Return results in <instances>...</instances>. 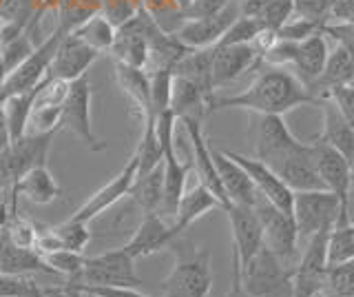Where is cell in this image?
Masks as SVG:
<instances>
[{
	"label": "cell",
	"mask_w": 354,
	"mask_h": 297,
	"mask_svg": "<svg viewBox=\"0 0 354 297\" xmlns=\"http://www.w3.org/2000/svg\"><path fill=\"white\" fill-rule=\"evenodd\" d=\"M138 156V175H144L153 171L158 164H162V145L158 138V131H155V118L147 116L144 118V131H142V140L136 149Z\"/></svg>",
	"instance_id": "836d02e7"
},
{
	"label": "cell",
	"mask_w": 354,
	"mask_h": 297,
	"mask_svg": "<svg viewBox=\"0 0 354 297\" xmlns=\"http://www.w3.org/2000/svg\"><path fill=\"white\" fill-rule=\"evenodd\" d=\"M301 105H317V100L292 71L286 67H268L250 82L246 91L235 96L213 93L208 100V111L246 109L259 116H286Z\"/></svg>",
	"instance_id": "6da1fadb"
},
{
	"label": "cell",
	"mask_w": 354,
	"mask_h": 297,
	"mask_svg": "<svg viewBox=\"0 0 354 297\" xmlns=\"http://www.w3.org/2000/svg\"><path fill=\"white\" fill-rule=\"evenodd\" d=\"M350 84H352V87H354V73H352V80H350Z\"/></svg>",
	"instance_id": "91938a15"
},
{
	"label": "cell",
	"mask_w": 354,
	"mask_h": 297,
	"mask_svg": "<svg viewBox=\"0 0 354 297\" xmlns=\"http://www.w3.org/2000/svg\"><path fill=\"white\" fill-rule=\"evenodd\" d=\"M352 73H354V53H350L346 47L335 45V49L328 51V58H326L324 69H321V75L308 91L319 105L328 96L332 87L350 84Z\"/></svg>",
	"instance_id": "cb8c5ba5"
},
{
	"label": "cell",
	"mask_w": 354,
	"mask_h": 297,
	"mask_svg": "<svg viewBox=\"0 0 354 297\" xmlns=\"http://www.w3.org/2000/svg\"><path fill=\"white\" fill-rule=\"evenodd\" d=\"M228 3L230 0H191V3L182 9V18L184 20H199V18L215 16Z\"/></svg>",
	"instance_id": "816d5d0a"
},
{
	"label": "cell",
	"mask_w": 354,
	"mask_h": 297,
	"mask_svg": "<svg viewBox=\"0 0 354 297\" xmlns=\"http://www.w3.org/2000/svg\"><path fill=\"white\" fill-rule=\"evenodd\" d=\"M324 107V131L319 136L313 138V142H321L332 149H337L348 162L354 160V127L348 123L346 118L339 114V109L335 107L332 100H321Z\"/></svg>",
	"instance_id": "603a6c76"
},
{
	"label": "cell",
	"mask_w": 354,
	"mask_h": 297,
	"mask_svg": "<svg viewBox=\"0 0 354 297\" xmlns=\"http://www.w3.org/2000/svg\"><path fill=\"white\" fill-rule=\"evenodd\" d=\"M60 129L71 131V134L93 153L106 149V142L100 140L93 131L91 84H88L86 75L69 82V91H66L64 102L60 105Z\"/></svg>",
	"instance_id": "5b68a950"
},
{
	"label": "cell",
	"mask_w": 354,
	"mask_h": 297,
	"mask_svg": "<svg viewBox=\"0 0 354 297\" xmlns=\"http://www.w3.org/2000/svg\"><path fill=\"white\" fill-rule=\"evenodd\" d=\"M64 286L77 291L80 295H95V297H149L140 293L133 286H84V284H71L66 282Z\"/></svg>",
	"instance_id": "681fc988"
},
{
	"label": "cell",
	"mask_w": 354,
	"mask_h": 297,
	"mask_svg": "<svg viewBox=\"0 0 354 297\" xmlns=\"http://www.w3.org/2000/svg\"><path fill=\"white\" fill-rule=\"evenodd\" d=\"M169 249H173L175 264L160 284L162 297H208L213 289L210 251L182 237H175Z\"/></svg>",
	"instance_id": "7a4b0ae2"
},
{
	"label": "cell",
	"mask_w": 354,
	"mask_h": 297,
	"mask_svg": "<svg viewBox=\"0 0 354 297\" xmlns=\"http://www.w3.org/2000/svg\"><path fill=\"white\" fill-rule=\"evenodd\" d=\"M350 186H354V160L350 162Z\"/></svg>",
	"instance_id": "6f0895ef"
},
{
	"label": "cell",
	"mask_w": 354,
	"mask_h": 297,
	"mask_svg": "<svg viewBox=\"0 0 354 297\" xmlns=\"http://www.w3.org/2000/svg\"><path fill=\"white\" fill-rule=\"evenodd\" d=\"M0 271L14 275H29L36 271L51 273V269L33 249H20L11 244L3 228H0Z\"/></svg>",
	"instance_id": "f1b7e54d"
},
{
	"label": "cell",
	"mask_w": 354,
	"mask_h": 297,
	"mask_svg": "<svg viewBox=\"0 0 354 297\" xmlns=\"http://www.w3.org/2000/svg\"><path fill=\"white\" fill-rule=\"evenodd\" d=\"M9 145H11L9 125H7V118H5V109L0 107V156L9 149Z\"/></svg>",
	"instance_id": "db71d44e"
},
{
	"label": "cell",
	"mask_w": 354,
	"mask_h": 297,
	"mask_svg": "<svg viewBox=\"0 0 354 297\" xmlns=\"http://www.w3.org/2000/svg\"><path fill=\"white\" fill-rule=\"evenodd\" d=\"M47 293L51 295V297H82L77 291H73V289H69V286H55V289H47Z\"/></svg>",
	"instance_id": "11a10c76"
},
{
	"label": "cell",
	"mask_w": 354,
	"mask_h": 297,
	"mask_svg": "<svg viewBox=\"0 0 354 297\" xmlns=\"http://www.w3.org/2000/svg\"><path fill=\"white\" fill-rule=\"evenodd\" d=\"M44 264L51 269V273L55 275H64L66 280H75L77 275H80L82 267H84V255L77 251H69V249H60V251H53V253H47V255H42Z\"/></svg>",
	"instance_id": "ab89813d"
},
{
	"label": "cell",
	"mask_w": 354,
	"mask_h": 297,
	"mask_svg": "<svg viewBox=\"0 0 354 297\" xmlns=\"http://www.w3.org/2000/svg\"><path fill=\"white\" fill-rule=\"evenodd\" d=\"M228 158L235 160L239 167L248 173V178L252 180L254 189L259 191L261 197H266L268 202H272L274 206H279L281 211L292 213V202H295V191H290L286 186V182L277 175L268 164H263L257 158H248L241 156V153L235 151H224Z\"/></svg>",
	"instance_id": "2e32d148"
},
{
	"label": "cell",
	"mask_w": 354,
	"mask_h": 297,
	"mask_svg": "<svg viewBox=\"0 0 354 297\" xmlns=\"http://www.w3.org/2000/svg\"><path fill=\"white\" fill-rule=\"evenodd\" d=\"M73 34L82 42H86L91 49H95L97 53H102V51H111V47H113L115 27L97 12L91 18H86L77 29H73Z\"/></svg>",
	"instance_id": "d6a6232c"
},
{
	"label": "cell",
	"mask_w": 354,
	"mask_h": 297,
	"mask_svg": "<svg viewBox=\"0 0 354 297\" xmlns=\"http://www.w3.org/2000/svg\"><path fill=\"white\" fill-rule=\"evenodd\" d=\"M317 297H354V260L330 264L324 289Z\"/></svg>",
	"instance_id": "e575fe53"
},
{
	"label": "cell",
	"mask_w": 354,
	"mask_h": 297,
	"mask_svg": "<svg viewBox=\"0 0 354 297\" xmlns=\"http://www.w3.org/2000/svg\"><path fill=\"white\" fill-rule=\"evenodd\" d=\"M38 282L29 275H14L0 271V297H25Z\"/></svg>",
	"instance_id": "c3c4849f"
},
{
	"label": "cell",
	"mask_w": 354,
	"mask_h": 297,
	"mask_svg": "<svg viewBox=\"0 0 354 297\" xmlns=\"http://www.w3.org/2000/svg\"><path fill=\"white\" fill-rule=\"evenodd\" d=\"M261 31L263 27L254 16H239L235 23L226 29V34L221 36L217 45H252Z\"/></svg>",
	"instance_id": "b9f144b4"
},
{
	"label": "cell",
	"mask_w": 354,
	"mask_h": 297,
	"mask_svg": "<svg viewBox=\"0 0 354 297\" xmlns=\"http://www.w3.org/2000/svg\"><path fill=\"white\" fill-rule=\"evenodd\" d=\"M224 211L228 213V222L232 228V258H237L239 267H243L263 246V231L259 217L254 213V208L246 204L230 202Z\"/></svg>",
	"instance_id": "9a60e30c"
},
{
	"label": "cell",
	"mask_w": 354,
	"mask_h": 297,
	"mask_svg": "<svg viewBox=\"0 0 354 297\" xmlns=\"http://www.w3.org/2000/svg\"><path fill=\"white\" fill-rule=\"evenodd\" d=\"M213 93H206L195 82L173 75V91H171V109L177 120H204L208 114V100Z\"/></svg>",
	"instance_id": "4316f807"
},
{
	"label": "cell",
	"mask_w": 354,
	"mask_h": 297,
	"mask_svg": "<svg viewBox=\"0 0 354 297\" xmlns=\"http://www.w3.org/2000/svg\"><path fill=\"white\" fill-rule=\"evenodd\" d=\"M239 284L250 297H292V269H286L283 262L263 244L239 267Z\"/></svg>",
	"instance_id": "3957f363"
},
{
	"label": "cell",
	"mask_w": 354,
	"mask_h": 297,
	"mask_svg": "<svg viewBox=\"0 0 354 297\" xmlns=\"http://www.w3.org/2000/svg\"><path fill=\"white\" fill-rule=\"evenodd\" d=\"M354 260V222L332 226L328 233V267Z\"/></svg>",
	"instance_id": "d590c367"
},
{
	"label": "cell",
	"mask_w": 354,
	"mask_h": 297,
	"mask_svg": "<svg viewBox=\"0 0 354 297\" xmlns=\"http://www.w3.org/2000/svg\"><path fill=\"white\" fill-rule=\"evenodd\" d=\"M310 156H313L315 169L319 178L324 180L326 189L337 195L339 200V217L337 224H348L350 222V162L341 156L337 149H332L321 142H313L310 145Z\"/></svg>",
	"instance_id": "52a82bcc"
},
{
	"label": "cell",
	"mask_w": 354,
	"mask_h": 297,
	"mask_svg": "<svg viewBox=\"0 0 354 297\" xmlns=\"http://www.w3.org/2000/svg\"><path fill=\"white\" fill-rule=\"evenodd\" d=\"M182 125H184L186 134H188V140H191V149H193V160H195V171H197L199 184H204L206 189L219 200L221 208H226L230 202L226 197L224 186H221L219 173H217L215 160H213V149H210L208 140L204 136V129H202V120L186 118V120H182Z\"/></svg>",
	"instance_id": "ac0fdd59"
},
{
	"label": "cell",
	"mask_w": 354,
	"mask_h": 297,
	"mask_svg": "<svg viewBox=\"0 0 354 297\" xmlns=\"http://www.w3.org/2000/svg\"><path fill=\"white\" fill-rule=\"evenodd\" d=\"M162 191H164V169H162V164H158L153 171L138 175L129 191V197L142 211V215H147V213L160 211Z\"/></svg>",
	"instance_id": "f546056e"
},
{
	"label": "cell",
	"mask_w": 354,
	"mask_h": 297,
	"mask_svg": "<svg viewBox=\"0 0 354 297\" xmlns=\"http://www.w3.org/2000/svg\"><path fill=\"white\" fill-rule=\"evenodd\" d=\"M261 56L254 45H215L210 62V82L213 89L235 82L239 75L259 67Z\"/></svg>",
	"instance_id": "4fadbf2b"
},
{
	"label": "cell",
	"mask_w": 354,
	"mask_h": 297,
	"mask_svg": "<svg viewBox=\"0 0 354 297\" xmlns=\"http://www.w3.org/2000/svg\"><path fill=\"white\" fill-rule=\"evenodd\" d=\"M213 160H215V167H217L219 180H221V186H224V191H226L228 202L246 204V206H252L254 202H257L259 191L254 189V184L248 178V173L243 171L235 160L228 158L224 151H217V149H213Z\"/></svg>",
	"instance_id": "7402d4cb"
},
{
	"label": "cell",
	"mask_w": 354,
	"mask_h": 297,
	"mask_svg": "<svg viewBox=\"0 0 354 297\" xmlns=\"http://www.w3.org/2000/svg\"><path fill=\"white\" fill-rule=\"evenodd\" d=\"M51 231L55 233V237L60 240V244L69 251H77L82 253L88 242H91V231H88V222H80V219H64V222L51 226Z\"/></svg>",
	"instance_id": "8d00e7d4"
},
{
	"label": "cell",
	"mask_w": 354,
	"mask_h": 297,
	"mask_svg": "<svg viewBox=\"0 0 354 297\" xmlns=\"http://www.w3.org/2000/svg\"><path fill=\"white\" fill-rule=\"evenodd\" d=\"M321 23H313V20H306V18H290L288 23L277 31V38L281 40H292V42H299V40H306L317 31H321Z\"/></svg>",
	"instance_id": "7dc6e473"
},
{
	"label": "cell",
	"mask_w": 354,
	"mask_h": 297,
	"mask_svg": "<svg viewBox=\"0 0 354 297\" xmlns=\"http://www.w3.org/2000/svg\"><path fill=\"white\" fill-rule=\"evenodd\" d=\"M136 178H138V156H136V151H133L131 158L127 160V164L122 167V171L115 178H111L102 189H97L80 208H75L71 217L80 219V222H91L97 215L109 211L111 206H115L122 197H127Z\"/></svg>",
	"instance_id": "8fae6325"
},
{
	"label": "cell",
	"mask_w": 354,
	"mask_h": 297,
	"mask_svg": "<svg viewBox=\"0 0 354 297\" xmlns=\"http://www.w3.org/2000/svg\"><path fill=\"white\" fill-rule=\"evenodd\" d=\"M175 3H177V7H180V9H184L188 3H191V0H175Z\"/></svg>",
	"instance_id": "680465c9"
},
{
	"label": "cell",
	"mask_w": 354,
	"mask_h": 297,
	"mask_svg": "<svg viewBox=\"0 0 354 297\" xmlns=\"http://www.w3.org/2000/svg\"><path fill=\"white\" fill-rule=\"evenodd\" d=\"M71 284L84 286H133L138 289L142 284L133 260L124 249L106 251L102 255L86 258L84 267Z\"/></svg>",
	"instance_id": "8992f818"
},
{
	"label": "cell",
	"mask_w": 354,
	"mask_h": 297,
	"mask_svg": "<svg viewBox=\"0 0 354 297\" xmlns=\"http://www.w3.org/2000/svg\"><path fill=\"white\" fill-rule=\"evenodd\" d=\"M138 5L133 0H100V14H102L115 29L124 25L133 14L138 12Z\"/></svg>",
	"instance_id": "f6af8a7d"
},
{
	"label": "cell",
	"mask_w": 354,
	"mask_h": 297,
	"mask_svg": "<svg viewBox=\"0 0 354 297\" xmlns=\"http://www.w3.org/2000/svg\"><path fill=\"white\" fill-rule=\"evenodd\" d=\"M292 217L299 240H310L321 228H332L339 217V200L330 191H299L295 193Z\"/></svg>",
	"instance_id": "9c48e42d"
},
{
	"label": "cell",
	"mask_w": 354,
	"mask_h": 297,
	"mask_svg": "<svg viewBox=\"0 0 354 297\" xmlns=\"http://www.w3.org/2000/svg\"><path fill=\"white\" fill-rule=\"evenodd\" d=\"M151 78V107L149 116H158L164 109H171V91H173V71L169 69H153L149 71Z\"/></svg>",
	"instance_id": "74e56055"
},
{
	"label": "cell",
	"mask_w": 354,
	"mask_h": 297,
	"mask_svg": "<svg viewBox=\"0 0 354 297\" xmlns=\"http://www.w3.org/2000/svg\"><path fill=\"white\" fill-rule=\"evenodd\" d=\"M292 16H295L292 0H263L259 14L254 18L259 20L266 31L277 34V31H279Z\"/></svg>",
	"instance_id": "60d3db41"
},
{
	"label": "cell",
	"mask_w": 354,
	"mask_h": 297,
	"mask_svg": "<svg viewBox=\"0 0 354 297\" xmlns=\"http://www.w3.org/2000/svg\"><path fill=\"white\" fill-rule=\"evenodd\" d=\"M279 178L286 182L290 191H324L326 184L319 178L315 169L313 156H310V145H299L295 151L283 156L279 162H274L270 167ZM328 191V189H326Z\"/></svg>",
	"instance_id": "ffe728a7"
},
{
	"label": "cell",
	"mask_w": 354,
	"mask_h": 297,
	"mask_svg": "<svg viewBox=\"0 0 354 297\" xmlns=\"http://www.w3.org/2000/svg\"><path fill=\"white\" fill-rule=\"evenodd\" d=\"M97 56L100 53L95 49H91L86 42H82L71 31V34H66L60 40L58 49H55L51 58L47 75L64 80V82H73L77 78H82V75H86L88 67L97 60Z\"/></svg>",
	"instance_id": "e0dca14e"
},
{
	"label": "cell",
	"mask_w": 354,
	"mask_h": 297,
	"mask_svg": "<svg viewBox=\"0 0 354 297\" xmlns=\"http://www.w3.org/2000/svg\"><path fill=\"white\" fill-rule=\"evenodd\" d=\"M328 40L326 36L317 31L306 40L292 42L288 40V56H286V64L292 67V73L299 78L306 89H310L317 78L321 75V69H324L326 58H328Z\"/></svg>",
	"instance_id": "5bb4252c"
},
{
	"label": "cell",
	"mask_w": 354,
	"mask_h": 297,
	"mask_svg": "<svg viewBox=\"0 0 354 297\" xmlns=\"http://www.w3.org/2000/svg\"><path fill=\"white\" fill-rule=\"evenodd\" d=\"M328 20H335V23H354V0H337Z\"/></svg>",
	"instance_id": "f5cc1de1"
},
{
	"label": "cell",
	"mask_w": 354,
	"mask_h": 297,
	"mask_svg": "<svg viewBox=\"0 0 354 297\" xmlns=\"http://www.w3.org/2000/svg\"><path fill=\"white\" fill-rule=\"evenodd\" d=\"M5 231V235L9 237L11 244H16L20 249H33L38 237V226L31 222V219L22 217L18 213H9L7 222L0 226Z\"/></svg>",
	"instance_id": "7bdbcfd3"
},
{
	"label": "cell",
	"mask_w": 354,
	"mask_h": 297,
	"mask_svg": "<svg viewBox=\"0 0 354 297\" xmlns=\"http://www.w3.org/2000/svg\"><path fill=\"white\" fill-rule=\"evenodd\" d=\"M33 98H36V89L29 91V93L11 96V98H7L3 105H0V107L5 109V118H7V125H9L11 142L20 140L29 131V118H31V109H33Z\"/></svg>",
	"instance_id": "1f68e13d"
},
{
	"label": "cell",
	"mask_w": 354,
	"mask_h": 297,
	"mask_svg": "<svg viewBox=\"0 0 354 297\" xmlns=\"http://www.w3.org/2000/svg\"><path fill=\"white\" fill-rule=\"evenodd\" d=\"M31 20L38 23L36 0H0V23L3 25H16L27 31Z\"/></svg>",
	"instance_id": "f35d334b"
},
{
	"label": "cell",
	"mask_w": 354,
	"mask_h": 297,
	"mask_svg": "<svg viewBox=\"0 0 354 297\" xmlns=\"http://www.w3.org/2000/svg\"><path fill=\"white\" fill-rule=\"evenodd\" d=\"M337 0H292V9L297 18L313 20V23H328L332 7Z\"/></svg>",
	"instance_id": "ee69618b"
},
{
	"label": "cell",
	"mask_w": 354,
	"mask_h": 297,
	"mask_svg": "<svg viewBox=\"0 0 354 297\" xmlns=\"http://www.w3.org/2000/svg\"><path fill=\"white\" fill-rule=\"evenodd\" d=\"M252 208H254V213H257L261 231H263V244L281 262L292 260L297 255V246H299V231H297L292 213L281 211L279 206H274L261 195L257 197V202L252 204Z\"/></svg>",
	"instance_id": "ba28073f"
},
{
	"label": "cell",
	"mask_w": 354,
	"mask_h": 297,
	"mask_svg": "<svg viewBox=\"0 0 354 297\" xmlns=\"http://www.w3.org/2000/svg\"><path fill=\"white\" fill-rule=\"evenodd\" d=\"M326 98L335 102V107L339 109V114L354 127V87L352 84L332 87ZM326 98H324V100H326Z\"/></svg>",
	"instance_id": "f907efd6"
},
{
	"label": "cell",
	"mask_w": 354,
	"mask_h": 297,
	"mask_svg": "<svg viewBox=\"0 0 354 297\" xmlns=\"http://www.w3.org/2000/svg\"><path fill=\"white\" fill-rule=\"evenodd\" d=\"M29 125L33 127V134L60 131V107H33Z\"/></svg>",
	"instance_id": "bcb514c9"
},
{
	"label": "cell",
	"mask_w": 354,
	"mask_h": 297,
	"mask_svg": "<svg viewBox=\"0 0 354 297\" xmlns=\"http://www.w3.org/2000/svg\"><path fill=\"white\" fill-rule=\"evenodd\" d=\"M115 80L120 84L122 93H124L127 100L131 102V107L138 111V116H142V120L147 118L149 116V107H151V78H149V71L115 62Z\"/></svg>",
	"instance_id": "83f0119b"
},
{
	"label": "cell",
	"mask_w": 354,
	"mask_h": 297,
	"mask_svg": "<svg viewBox=\"0 0 354 297\" xmlns=\"http://www.w3.org/2000/svg\"><path fill=\"white\" fill-rule=\"evenodd\" d=\"M58 131L49 134H25L20 140L11 142L9 149L0 156V189L14 186L18 178L36 167H47L51 142Z\"/></svg>",
	"instance_id": "277c9868"
},
{
	"label": "cell",
	"mask_w": 354,
	"mask_h": 297,
	"mask_svg": "<svg viewBox=\"0 0 354 297\" xmlns=\"http://www.w3.org/2000/svg\"><path fill=\"white\" fill-rule=\"evenodd\" d=\"M173 240L175 235L171 231V222H166L158 213H147V215H142L138 231L122 249H124L133 260H138V258H149L164 249H169Z\"/></svg>",
	"instance_id": "44dd1931"
},
{
	"label": "cell",
	"mask_w": 354,
	"mask_h": 297,
	"mask_svg": "<svg viewBox=\"0 0 354 297\" xmlns=\"http://www.w3.org/2000/svg\"><path fill=\"white\" fill-rule=\"evenodd\" d=\"M328 233L321 228L308 240L301 262L292 269V297H317L324 289L328 271Z\"/></svg>",
	"instance_id": "30bf717a"
},
{
	"label": "cell",
	"mask_w": 354,
	"mask_h": 297,
	"mask_svg": "<svg viewBox=\"0 0 354 297\" xmlns=\"http://www.w3.org/2000/svg\"><path fill=\"white\" fill-rule=\"evenodd\" d=\"M301 142H299L290 129H288L283 116H259L257 123V136H254V151H257V160L272 167L283 156L295 151Z\"/></svg>",
	"instance_id": "d6986e66"
},
{
	"label": "cell",
	"mask_w": 354,
	"mask_h": 297,
	"mask_svg": "<svg viewBox=\"0 0 354 297\" xmlns=\"http://www.w3.org/2000/svg\"><path fill=\"white\" fill-rule=\"evenodd\" d=\"M210 62H213V47L208 49H191L186 56L175 64L173 75H180L202 87L206 93H215L210 82Z\"/></svg>",
	"instance_id": "4dcf8cb0"
},
{
	"label": "cell",
	"mask_w": 354,
	"mask_h": 297,
	"mask_svg": "<svg viewBox=\"0 0 354 297\" xmlns=\"http://www.w3.org/2000/svg\"><path fill=\"white\" fill-rule=\"evenodd\" d=\"M25 297H51V295H49L47 291H44L40 284H36V286H33V289H31Z\"/></svg>",
	"instance_id": "9f6ffc18"
},
{
	"label": "cell",
	"mask_w": 354,
	"mask_h": 297,
	"mask_svg": "<svg viewBox=\"0 0 354 297\" xmlns=\"http://www.w3.org/2000/svg\"><path fill=\"white\" fill-rule=\"evenodd\" d=\"M241 16V9L235 0L221 9L219 14L199 18V20H184L182 27L175 31V36L180 38L188 49H208L215 47L221 40V36L226 34V29L235 23Z\"/></svg>",
	"instance_id": "7c38bea8"
},
{
	"label": "cell",
	"mask_w": 354,
	"mask_h": 297,
	"mask_svg": "<svg viewBox=\"0 0 354 297\" xmlns=\"http://www.w3.org/2000/svg\"><path fill=\"white\" fill-rule=\"evenodd\" d=\"M82 297H95V295H82Z\"/></svg>",
	"instance_id": "94428289"
},
{
	"label": "cell",
	"mask_w": 354,
	"mask_h": 297,
	"mask_svg": "<svg viewBox=\"0 0 354 297\" xmlns=\"http://www.w3.org/2000/svg\"><path fill=\"white\" fill-rule=\"evenodd\" d=\"M16 195H25L33 204H51L62 195V186L47 167H36L14 182V186H11V204L16 202Z\"/></svg>",
	"instance_id": "484cf974"
},
{
	"label": "cell",
	"mask_w": 354,
	"mask_h": 297,
	"mask_svg": "<svg viewBox=\"0 0 354 297\" xmlns=\"http://www.w3.org/2000/svg\"><path fill=\"white\" fill-rule=\"evenodd\" d=\"M215 208H221V204L204 184H197V186H193V189H186L180 204H177L173 222H171L173 235L180 237L188 226L195 224L197 219L204 217L206 213L215 211Z\"/></svg>",
	"instance_id": "d4e9b609"
}]
</instances>
